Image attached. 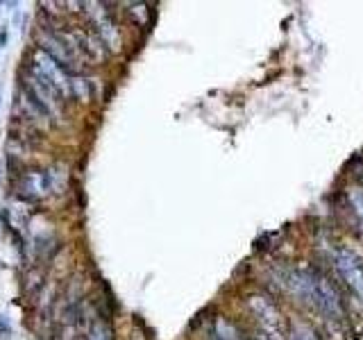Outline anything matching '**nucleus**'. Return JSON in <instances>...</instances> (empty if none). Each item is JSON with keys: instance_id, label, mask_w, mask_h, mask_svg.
<instances>
[{"instance_id": "f257e3e1", "label": "nucleus", "mask_w": 363, "mask_h": 340, "mask_svg": "<svg viewBox=\"0 0 363 340\" xmlns=\"http://www.w3.org/2000/svg\"><path fill=\"white\" fill-rule=\"evenodd\" d=\"M39 50L45 52L50 60L62 68L68 77H75L82 73V60L77 57L75 48L68 41L64 32H55V30H43L39 37Z\"/></svg>"}, {"instance_id": "f03ea898", "label": "nucleus", "mask_w": 363, "mask_h": 340, "mask_svg": "<svg viewBox=\"0 0 363 340\" xmlns=\"http://www.w3.org/2000/svg\"><path fill=\"white\" fill-rule=\"evenodd\" d=\"M23 91L32 98V102L37 105L48 120H60L64 111V100L55 94V91L43 82L41 77H37L32 71L23 75Z\"/></svg>"}, {"instance_id": "7ed1b4c3", "label": "nucleus", "mask_w": 363, "mask_h": 340, "mask_svg": "<svg viewBox=\"0 0 363 340\" xmlns=\"http://www.w3.org/2000/svg\"><path fill=\"white\" fill-rule=\"evenodd\" d=\"M30 71L41 77L45 84H48L57 96L62 100L73 98L71 96V77H68L60 66H57L48 55L41 52L39 48L32 52V64H30Z\"/></svg>"}, {"instance_id": "20e7f679", "label": "nucleus", "mask_w": 363, "mask_h": 340, "mask_svg": "<svg viewBox=\"0 0 363 340\" xmlns=\"http://www.w3.org/2000/svg\"><path fill=\"white\" fill-rule=\"evenodd\" d=\"M68 41L75 48L77 57L89 64H102L107 60V48L105 43L100 41V37L94 32V30H86V28H79V30H71L66 32Z\"/></svg>"}, {"instance_id": "39448f33", "label": "nucleus", "mask_w": 363, "mask_h": 340, "mask_svg": "<svg viewBox=\"0 0 363 340\" xmlns=\"http://www.w3.org/2000/svg\"><path fill=\"white\" fill-rule=\"evenodd\" d=\"M334 266L338 270L340 279H343V283L350 288V293L363 302V264H361V259L354 252H350V249H340L334 259Z\"/></svg>"}, {"instance_id": "423d86ee", "label": "nucleus", "mask_w": 363, "mask_h": 340, "mask_svg": "<svg viewBox=\"0 0 363 340\" xmlns=\"http://www.w3.org/2000/svg\"><path fill=\"white\" fill-rule=\"evenodd\" d=\"M247 309L257 317L266 338H279V311L272 300L264 298V295H252V298H247Z\"/></svg>"}, {"instance_id": "0eeeda50", "label": "nucleus", "mask_w": 363, "mask_h": 340, "mask_svg": "<svg viewBox=\"0 0 363 340\" xmlns=\"http://www.w3.org/2000/svg\"><path fill=\"white\" fill-rule=\"evenodd\" d=\"M18 196L26 200H43L48 198L52 191V179H50V170H26L18 179Z\"/></svg>"}, {"instance_id": "6e6552de", "label": "nucleus", "mask_w": 363, "mask_h": 340, "mask_svg": "<svg viewBox=\"0 0 363 340\" xmlns=\"http://www.w3.org/2000/svg\"><path fill=\"white\" fill-rule=\"evenodd\" d=\"M94 7L96 9H86V11L91 16V23H94V28H96V34L100 37V41L105 43L107 50H118L121 48V32L116 28V23L111 21L105 5L94 3Z\"/></svg>"}, {"instance_id": "1a4fd4ad", "label": "nucleus", "mask_w": 363, "mask_h": 340, "mask_svg": "<svg viewBox=\"0 0 363 340\" xmlns=\"http://www.w3.org/2000/svg\"><path fill=\"white\" fill-rule=\"evenodd\" d=\"M71 96L82 100V102H89L91 98H94V82L82 75H75L71 77Z\"/></svg>"}, {"instance_id": "9d476101", "label": "nucleus", "mask_w": 363, "mask_h": 340, "mask_svg": "<svg viewBox=\"0 0 363 340\" xmlns=\"http://www.w3.org/2000/svg\"><path fill=\"white\" fill-rule=\"evenodd\" d=\"M213 336H216V340H241V336H238V332H236V327L232 322L223 320V317L216 320Z\"/></svg>"}, {"instance_id": "9b49d317", "label": "nucleus", "mask_w": 363, "mask_h": 340, "mask_svg": "<svg viewBox=\"0 0 363 340\" xmlns=\"http://www.w3.org/2000/svg\"><path fill=\"white\" fill-rule=\"evenodd\" d=\"M86 340H111V329H109V324L102 322V320H96L94 324H91V329H89Z\"/></svg>"}, {"instance_id": "f8f14e48", "label": "nucleus", "mask_w": 363, "mask_h": 340, "mask_svg": "<svg viewBox=\"0 0 363 340\" xmlns=\"http://www.w3.org/2000/svg\"><path fill=\"white\" fill-rule=\"evenodd\" d=\"M350 204H352V209L357 211V215L363 220V188H352V193L347 196Z\"/></svg>"}, {"instance_id": "ddd939ff", "label": "nucleus", "mask_w": 363, "mask_h": 340, "mask_svg": "<svg viewBox=\"0 0 363 340\" xmlns=\"http://www.w3.org/2000/svg\"><path fill=\"white\" fill-rule=\"evenodd\" d=\"M130 14H132L134 23H139V16H141V26H145V23H147V9H145L143 3H141V5H132Z\"/></svg>"}]
</instances>
